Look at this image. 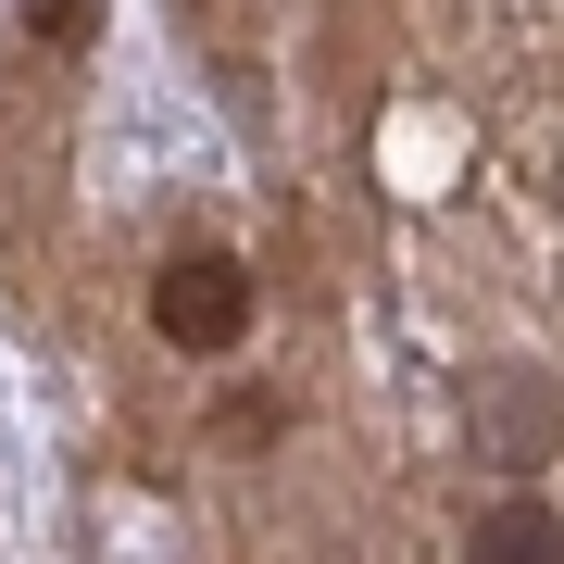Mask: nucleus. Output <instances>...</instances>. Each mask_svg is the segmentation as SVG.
<instances>
[{
  "mask_svg": "<svg viewBox=\"0 0 564 564\" xmlns=\"http://www.w3.org/2000/svg\"><path fill=\"white\" fill-rule=\"evenodd\" d=\"M151 326H163L176 351H239V339H251V263L214 251V239L163 251V276H151Z\"/></svg>",
  "mask_w": 564,
  "mask_h": 564,
  "instance_id": "f257e3e1",
  "label": "nucleus"
},
{
  "mask_svg": "<svg viewBox=\"0 0 564 564\" xmlns=\"http://www.w3.org/2000/svg\"><path fill=\"white\" fill-rule=\"evenodd\" d=\"M464 564H564V514L527 502V489H502V502L477 514V540H464Z\"/></svg>",
  "mask_w": 564,
  "mask_h": 564,
  "instance_id": "f03ea898",
  "label": "nucleus"
},
{
  "mask_svg": "<svg viewBox=\"0 0 564 564\" xmlns=\"http://www.w3.org/2000/svg\"><path fill=\"white\" fill-rule=\"evenodd\" d=\"M13 25H25L51 63H76L88 39H101V0H13Z\"/></svg>",
  "mask_w": 564,
  "mask_h": 564,
  "instance_id": "7ed1b4c3",
  "label": "nucleus"
}]
</instances>
